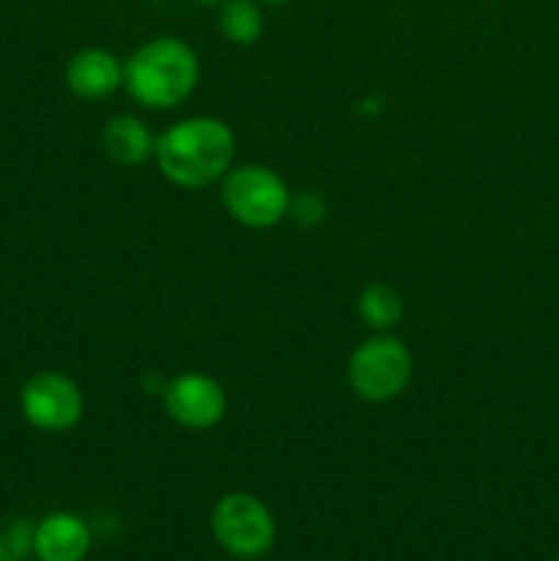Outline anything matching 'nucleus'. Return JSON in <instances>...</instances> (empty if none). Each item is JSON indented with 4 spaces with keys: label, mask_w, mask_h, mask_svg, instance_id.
<instances>
[{
    "label": "nucleus",
    "mask_w": 559,
    "mask_h": 561,
    "mask_svg": "<svg viewBox=\"0 0 559 561\" xmlns=\"http://www.w3.org/2000/svg\"><path fill=\"white\" fill-rule=\"evenodd\" d=\"M162 405L170 420L192 433L217 427L228 411V394L206 373H181L162 387Z\"/></svg>",
    "instance_id": "obj_7"
},
{
    "label": "nucleus",
    "mask_w": 559,
    "mask_h": 561,
    "mask_svg": "<svg viewBox=\"0 0 559 561\" xmlns=\"http://www.w3.org/2000/svg\"><path fill=\"white\" fill-rule=\"evenodd\" d=\"M201 82L197 53L179 36H157L140 44L124 64V91L146 110L184 104Z\"/></svg>",
    "instance_id": "obj_2"
},
{
    "label": "nucleus",
    "mask_w": 559,
    "mask_h": 561,
    "mask_svg": "<svg viewBox=\"0 0 559 561\" xmlns=\"http://www.w3.org/2000/svg\"><path fill=\"white\" fill-rule=\"evenodd\" d=\"M263 9L258 0H223L219 3V31L230 44L250 47L263 36Z\"/></svg>",
    "instance_id": "obj_11"
},
{
    "label": "nucleus",
    "mask_w": 559,
    "mask_h": 561,
    "mask_svg": "<svg viewBox=\"0 0 559 561\" xmlns=\"http://www.w3.org/2000/svg\"><path fill=\"white\" fill-rule=\"evenodd\" d=\"M351 389L367 403H389L400 398L414 376V356L409 345L389 332H378L356 345L345 367Z\"/></svg>",
    "instance_id": "obj_4"
},
{
    "label": "nucleus",
    "mask_w": 559,
    "mask_h": 561,
    "mask_svg": "<svg viewBox=\"0 0 559 561\" xmlns=\"http://www.w3.org/2000/svg\"><path fill=\"white\" fill-rule=\"evenodd\" d=\"M91 542V526L77 513L58 510L33 524V557L38 561H82Z\"/></svg>",
    "instance_id": "obj_8"
},
{
    "label": "nucleus",
    "mask_w": 559,
    "mask_h": 561,
    "mask_svg": "<svg viewBox=\"0 0 559 561\" xmlns=\"http://www.w3.org/2000/svg\"><path fill=\"white\" fill-rule=\"evenodd\" d=\"M186 3H195V5H219L223 0H186Z\"/></svg>",
    "instance_id": "obj_14"
},
{
    "label": "nucleus",
    "mask_w": 559,
    "mask_h": 561,
    "mask_svg": "<svg viewBox=\"0 0 559 561\" xmlns=\"http://www.w3.org/2000/svg\"><path fill=\"white\" fill-rule=\"evenodd\" d=\"M258 3L261 5H285V3H290V0H258Z\"/></svg>",
    "instance_id": "obj_15"
},
{
    "label": "nucleus",
    "mask_w": 559,
    "mask_h": 561,
    "mask_svg": "<svg viewBox=\"0 0 559 561\" xmlns=\"http://www.w3.org/2000/svg\"><path fill=\"white\" fill-rule=\"evenodd\" d=\"M554 561H559V557H557V559H554Z\"/></svg>",
    "instance_id": "obj_17"
},
{
    "label": "nucleus",
    "mask_w": 559,
    "mask_h": 561,
    "mask_svg": "<svg viewBox=\"0 0 559 561\" xmlns=\"http://www.w3.org/2000/svg\"><path fill=\"white\" fill-rule=\"evenodd\" d=\"M356 312L362 321L376 332H389L403 318V299L398 290L387 283H370L362 288L360 299H356Z\"/></svg>",
    "instance_id": "obj_12"
},
{
    "label": "nucleus",
    "mask_w": 559,
    "mask_h": 561,
    "mask_svg": "<svg viewBox=\"0 0 559 561\" xmlns=\"http://www.w3.org/2000/svg\"><path fill=\"white\" fill-rule=\"evenodd\" d=\"M236 135L214 115H192L170 124L153 146V162L170 184L206 190L233 168Z\"/></svg>",
    "instance_id": "obj_1"
},
{
    "label": "nucleus",
    "mask_w": 559,
    "mask_h": 561,
    "mask_svg": "<svg viewBox=\"0 0 559 561\" xmlns=\"http://www.w3.org/2000/svg\"><path fill=\"white\" fill-rule=\"evenodd\" d=\"M104 153L121 168H140L148 159H153L157 137L151 135L148 124L137 115L121 113L107 121L102 131Z\"/></svg>",
    "instance_id": "obj_10"
},
{
    "label": "nucleus",
    "mask_w": 559,
    "mask_h": 561,
    "mask_svg": "<svg viewBox=\"0 0 559 561\" xmlns=\"http://www.w3.org/2000/svg\"><path fill=\"white\" fill-rule=\"evenodd\" d=\"M219 197L228 217L252 230L274 228L290 208L288 184L266 164H233L219 181Z\"/></svg>",
    "instance_id": "obj_3"
},
{
    "label": "nucleus",
    "mask_w": 559,
    "mask_h": 561,
    "mask_svg": "<svg viewBox=\"0 0 559 561\" xmlns=\"http://www.w3.org/2000/svg\"><path fill=\"white\" fill-rule=\"evenodd\" d=\"M66 88L77 99L99 102L118 88H124V64L118 55L102 47H85L66 64Z\"/></svg>",
    "instance_id": "obj_9"
},
{
    "label": "nucleus",
    "mask_w": 559,
    "mask_h": 561,
    "mask_svg": "<svg viewBox=\"0 0 559 561\" xmlns=\"http://www.w3.org/2000/svg\"><path fill=\"white\" fill-rule=\"evenodd\" d=\"M239 561H255V559H239Z\"/></svg>",
    "instance_id": "obj_16"
},
{
    "label": "nucleus",
    "mask_w": 559,
    "mask_h": 561,
    "mask_svg": "<svg viewBox=\"0 0 559 561\" xmlns=\"http://www.w3.org/2000/svg\"><path fill=\"white\" fill-rule=\"evenodd\" d=\"M20 411L31 427L42 433H66L80 425L85 414L82 389L69 376L42 370L20 389Z\"/></svg>",
    "instance_id": "obj_6"
},
{
    "label": "nucleus",
    "mask_w": 559,
    "mask_h": 561,
    "mask_svg": "<svg viewBox=\"0 0 559 561\" xmlns=\"http://www.w3.org/2000/svg\"><path fill=\"white\" fill-rule=\"evenodd\" d=\"M212 535L233 559H261L277 540V524L252 493H225L212 510Z\"/></svg>",
    "instance_id": "obj_5"
},
{
    "label": "nucleus",
    "mask_w": 559,
    "mask_h": 561,
    "mask_svg": "<svg viewBox=\"0 0 559 561\" xmlns=\"http://www.w3.org/2000/svg\"><path fill=\"white\" fill-rule=\"evenodd\" d=\"M33 557V524L16 518L0 529V561H25Z\"/></svg>",
    "instance_id": "obj_13"
}]
</instances>
